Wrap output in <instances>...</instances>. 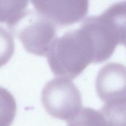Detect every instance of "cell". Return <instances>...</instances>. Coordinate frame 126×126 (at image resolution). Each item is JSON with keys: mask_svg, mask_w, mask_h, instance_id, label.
I'll use <instances>...</instances> for the list:
<instances>
[{"mask_svg": "<svg viewBox=\"0 0 126 126\" xmlns=\"http://www.w3.org/2000/svg\"><path fill=\"white\" fill-rule=\"evenodd\" d=\"M126 2L111 5L99 16L84 20L80 28L89 39L94 52V63L108 60L119 44L126 43Z\"/></svg>", "mask_w": 126, "mask_h": 126, "instance_id": "6da1fadb", "label": "cell"}, {"mask_svg": "<svg viewBox=\"0 0 126 126\" xmlns=\"http://www.w3.org/2000/svg\"><path fill=\"white\" fill-rule=\"evenodd\" d=\"M46 56L54 75L70 79L81 75L91 63H94L91 42L80 28L57 38Z\"/></svg>", "mask_w": 126, "mask_h": 126, "instance_id": "7a4b0ae2", "label": "cell"}, {"mask_svg": "<svg viewBox=\"0 0 126 126\" xmlns=\"http://www.w3.org/2000/svg\"><path fill=\"white\" fill-rule=\"evenodd\" d=\"M41 102L46 111L57 119L68 121L82 108L81 92L70 79L57 77L43 87Z\"/></svg>", "mask_w": 126, "mask_h": 126, "instance_id": "3957f363", "label": "cell"}, {"mask_svg": "<svg viewBox=\"0 0 126 126\" xmlns=\"http://www.w3.org/2000/svg\"><path fill=\"white\" fill-rule=\"evenodd\" d=\"M12 32L27 52L39 56H46L57 39L55 25L36 11H27Z\"/></svg>", "mask_w": 126, "mask_h": 126, "instance_id": "277c9868", "label": "cell"}, {"mask_svg": "<svg viewBox=\"0 0 126 126\" xmlns=\"http://www.w3.org/2000/svg\"><path fill=\"white\" fill-rule=\"evenodd\" d=\"M35 11L54 25H71L79 22L88 12V1H33Z\"/></svg>", "mask_w": 126, "mask_h": 126, "instance_id": "5b68a950", "label": "cell"}, {"mask_svg": "<svg viewBox=\"0 0 126 126\" xmlns=\"http://www.w3.org/2000/svg\"><path fill=\"white\" fill-rule=\"evenodd\" d=\"M126 74L125 66L119 63H109L99 70L95 88L103 102H126Z\"/></svg>", "mask_w": 126, "mask_h": 126, "instance_id": "8992f818", "label": "cell"}, {"mask_svg": "<svg viewBox=\"0 0 126 126\" xmlns=\"http://www.w3.org/2000/svg\"><path fill=\"white\" fill-rule=\"evenodd\" d=\"M28 4L27 1H0V23L12 31L26 15Z\"/></svg>", "mask_w": 126, "mask_h": 126, "instance_id": "52a82bcc", "label": "cell"}, {"mask_svg": "<svg viewBox=\"0 0 126 126\" xmlns=\"http://www.w3.org/2000/svg\"><path fill=\"white\" fill-rule=\"evenodd\" d=\"M126 102L106 103L99 110L105 126H126Z\"/></svg>", "mask_w": 126, "mask_h": 126, "instance_id": "ba28073f", "label": "cell"}, {"mask_svg": "<svg viewBox=\"0 0 126 126\" xmlns=\"http://www.w3.org/2000/svg\"><path fill=\"white\" fill-rule=\"evenodd\" d=\"M17 112V104L12 94L0 86V126H11Z\"/></svg>", "mask_w": 126, "mask_h": 126, "instance_id": "9c48e42d", "label": "cell"}, {"mask_svg": "<svg viewBox=\"0 0 126 126\" xmlns=\"http://www.w3.org/2000/svg\"><path fill=\"white\" fill-rule=\"evenodd\" d=\"M67 126H105L99 110L83 107L77 115L68 121Z\"/></svg>", "mask_w": 126, "mask_h": 126, "instance_id": "30bf717a", "label": "cell"}, {"mask_svg": "<svg viewBox=\"0 0 126 126\" xmlns=\"http://www.w3.org/2000/svg\"><path fill=\"white\" fill-rule=\"evenodd\" d=\"M15 50V43L12 34L0 26V67L8 62Z\"/></svg>", "mask_w": 126, "mask_h": 126, "instance_id": "8fae6325", "label": "cell"}]
</instances>
